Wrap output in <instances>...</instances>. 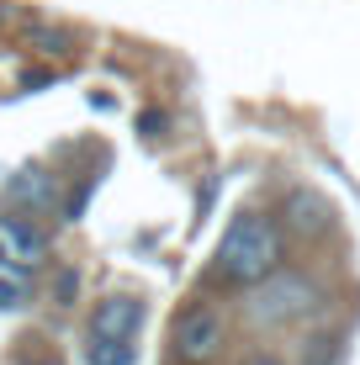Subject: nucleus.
I'll return each instance as SVG.
<instances>
[{
  "mask_svg": "<svg viewBox=\"0 0 360 365\" xmlns=\"http://www.w3.org/2000/svg\"><path fill=\"white\" fill-rule=\"evenodd\" d=\"M281 270V228L259 212H239L217 238V275L233 286H259Z\"/></svg>",
  "mask_w": 360,
  "mask_h": 365,
  "instance_id": "nucleus-1",
  "label": "nucleus"
},
{
  "mask_svg": "<svg viewBox=\"0 0 360 365\" xmlns=\"http://www.w3.org/2000/svg\"><path fill=\"white\" fill-rule=\"evenodd\" d=\"M318 307H324V292L297 270H287V275L270 270L265 281L254 286V302H250L254 323H297V318H307V312H318Z\"/></svg>",
  "mask_w": 360,
  "mask_h": 365,
  "instance_id": "nucleus-2",
  "label": "nucleus"
},
{
  "mask_svg": "<svg viewBox=\"0 0 360 365\" xmlns=\"http://www.w3.org/2000/svg\"><path fill=\"white\" fill-rule=\"evenodd\" d=\"M170 344H175L180 360H196V365L217 360V349H222V318H217L212 302H191V307H180L175 329H170Z\"/></svg>",
  "mask_w": 360,
  "mask_h": 365,
  "instance_id": "nucleus-3",
  "label": "nucleus"
},
{
  "mask_svg": "<svg viewBox=\"0 0 360 365\" xmlns=\"http://www.w3.org/2000/svg\"><path fill=\"white\" fill-rule=\"evenodd\" d=\"M48 249H53V238H48V228L32 212H6V217H0V255L6 259H16V265H43Z\"/></svg>",
  "mask_w": 360,
  "mask_h": 365,
  "instance_id": "nucleus-4",
  "label": "nucleus"
},
{
  "mask_svg": "<svg viewBox=\"0 0 360 365\" xmlns=\"http://www.w3.org/2000/svg\"><path fill=\"white\" fill-rule=\"evenodd\" d=\"M138 329H143L138 297H101L91 307V339H133Z\"/></svg>",
  "mask_w": 360,
  "mask_h": 365,
  "instance_id": "nucleus-5",
  "label": "nucleus"
},
{
  "mask_svg": "<svg viewBox=\"0 0 360 365\" xmlns=\"http://www.w3.org/2000/svg\"><path fill=\"white\" fill-rule=\"evenodd\" d=\"M287 222L297 233H324L329 222H334V212H329V201L324 196H313V191H292L287 196Z\"/></svg>",
  "mask_w": 360,
  "mask_h": 365,
  "instance_id": "nucleus-6",
  "label": "nucleus"
},
{
  "mask_svg": "<svg viewBox=\"0 0 360 365\" xmlns=\"http://www.w3.org/2000/svg\"><path fill=\"white\" fill-rule=\"evenodd\" d=\"M6 191L16 201H27L32 212H43V207H53V201H58V185H53V175H48V170H16Z\"/></svg>",
  "mask_w": 360,
  "mask_h": 365,
  "instance_id": "nucleus-7",
  "label": "nucleus"
},
{
  "mask_svg": "<svg viewBox=\"0 0 360 365\" xmlns=\"http://www.w3.org/2000/svg\"><path fill=\"white\" fill-rule=\"evenodd\" d=\"M27 297H32V265H16L0 255V312L27 307Z\"/></svg>",
  "mask_w": 360,
  "mask_h": 365,
  "instance_id": "nucleus-8",
  "label": "nucleus"
},
{
  "mask_svg": "<svg viewBox=\"0 0 360 365\" xmlns=\"http://www.w3.org/2000/svg\"><path fill=\"white\" fill-rule=\"evenodd\" d=\"M91 365H133L128 339H91Z\"/></svg>",
  "mask_w": 360,
  "mask_h": 365,
  "instance_id": "nucleus-9",
  "label": "nucleus"
},
{
  "mask_svg": "<svg viewBox=\"0 0 360 365\" xmlns=\"http://www.w3.org/2000/svg\"><path fill=\"white\" fill-rule=\"evenodd\" d=\"M27 43H37V48H43V53H69V32H58V27H32L27 32Z\"/></svg>",
  "mask_w": 360,
  "mask_h": 365,
  "instance_id": "nucleus-10",
  "label": "nucleus"
},
{
  "mask_svg": "<svg viewBox=\"0 0 360 365\" xmlns=\"http://www.w3.org/2000/svg\"><path fill=\"white\" fill-rule=\"evenodd\" d=\"M74 292H80V275H74V270H58V281H53V302H58V307H69Z\"/></svg>",
  "mask_w": 360,
  "mask_h": 365,
  "instance_id": "nucleus-11",
  "label": "nucleus"
},
{
  "mask_svg": "<svg viewBox=\"0 0 360 365\" xmlns=\"http://www.w3.org/2000/svg\"><path fill=\"white\" fill-rule=\"evenodd\" d=\"M21 85H27V91H43V85H53V74H48V69H32Z\"/></svg>",
  "mask_w": 360,
  "mask_h": 365,
  "instance_id": "nucleus-12",
  "label": "nucleus"
},
{
  "mask_svg": "<svg viewBox=\"0 0 360 365\" xmlns=\"http://www.w3.org/2000/svg\"><path fill=\"white\" fill-rule=\"evenodd\" d=\"M138 128H143V133H154V128H165V117H159V111H143Z\"/></svg>",
  "mask_w": 360,
  "mask_h": 365,
  "instance_id": "nucleus-13",
  "label": "nucleus"
},
{
  "mask_svg": "<svg viewBox=\"0 0 360 365\" xmlns=\"http://www.w3.org/2000/svg\"><path fill=\"white\" fill-rule=\"evenodd\" d=\"M21 365H64L58 355H32V360H21Z\"/></svg>",
  "mask_w": 360,
  "mask_h": 365,
  "instance_id": "nucleus-14",
  "label": "nucleus"
}]
</instances>
